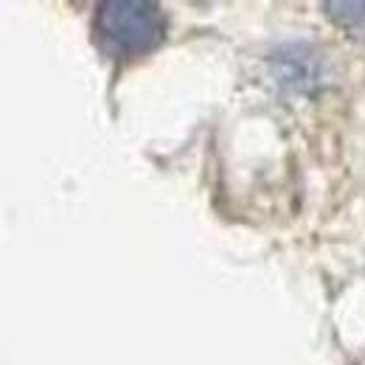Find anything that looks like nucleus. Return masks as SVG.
Returning a JSON list of instances; mask_svg holds the SVG:
<instances>
[{
    "label": "nucleus",
    "mask_w": 365,
    "mask_h": 365,
    "mask_svg": "<svg viewBox=\"0 0 365 365\" xmlns=\"http://www.w3.org/2000/svg\"><path fill=\"white\" fill-rule=\"evenodd\" d=\"M98 34L118 53H140L163 40L166 20L155 3H104L98 9Z\"/></svg>",
    "instance_id": "nucleus-1"
}]
</instances>
